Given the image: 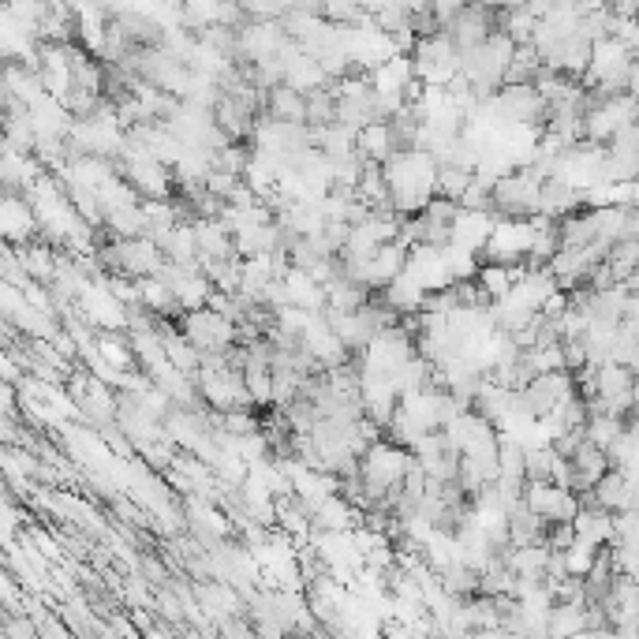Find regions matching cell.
<instances>
[{
	"label": "cell",
	"instance_id": "6da1fadb",
	"mask_svg": "<svg viewBox=\"0 0 639 639\" xmlns=\"http://www.w3.org/2000/svg\"><path fill=\"white\" fill-rule=\"evenodd\" d=\"M385 169V184H389V195H393V210L400 217H415L423 213L430 202L438 199V165L430 154H397Z\"/></svg>",
	"mask_w": 639,
	"mask_h": 639
},
{
	"label": "cell",
	"instance_id": "7a4b0ae2",
	"mask_svg": "<svg viewBox=\"0 0 639 639\" xmlns=\"http://www.w3.org/2000/svg\"><path fill=\"white\" fill-rule=\"evenodd\" d=\"M535 217H501L494 228V236L486 243L483 262H497V266H527L531 247H535Z\"/></svg>",
	"mask_w": 639,
	"mask_h": 639
},
{
	"label": "cell",
	"instance_id": "3957f363",
	"mask_svg": "<svg viewBox=\"0 0 639 639\" xmlns=\"http://www.w3.org/2000/svg\"><path fill=\"white\" fill-rule=\"evenodd\" d=\"M180 333H184L191 348L199 355L206 352H232L240 344V329L232 318L217 314L213 307H202V311H191L180 318Z\"/></svg>",
	"mask_w": 639,
	"mask_h": 639
},
{
	"label": "cell",
	"instance_id": "277c9868",
	"mask_svg": "<svg viewBox=\"0 0 639 639\" xmlns=\"http://www.w3.org/2000/svg\"><path fill=\"white\" fill-rule=\"evenodd\" d=\"M524 505L527 509H535L546 520V524H572L576 516H580V497L572 494V490H561L554 483H527L524 490Z\"/></svg>",
	"mask_w": 639,
	"mask_h": 639
},
{
	"label": "cell",
	"instance_id": "5b68a950",
	"mask_svg": "<svg viewBox=\"0 0 639 639\" xmlns=\"http://www.w3.org/2000/svg\"><path fill=\"white\" fill-rule=\"evenodd\" d=\"M497 228V217L486 210H460V217H456L453 225V247H460V251H471V255L483 258L486 243H490V236H494Z\"/></svg>",
	"mask_w": 639,
	"mask_h": 639
},
{
	"label": "cell",
	"instance_id": "8992f818",
	"mask_svg": "<svg viewBox=\"0 0 639 639\" xmlns=\"http://www.w3.org/2000/svg\"><path fill=\"white\" fill-rule=\"evenodd\" d=\"M546 535H550V524L542 520L535 509H527L524 501L509 509V542L512 550H524V546H546Z\"/></svg>",
	"mask_w": 639,
	"mask_h": 639
},
{
	"label": "cell",
	"instance_id": "52a82bcc",
	"mask_svg": "<svg viewBox=\"0 0 639 639\" xmlns=\"http://www.w3.org/2000/svg\"><path fill=\"white\" fill-rule=\"evenodd\" d=\"M262 120H273V124H307V94H299L292 86L270 90L266 105H262Z\"/></svg>",
	"mask_w": 639,
	"mask_h": 639
},
{
	"label": "cell",
	"instance_id": "ba28073f",
	"mask_svg": "<svg viewBox=\"0 0 639 639\" xmlns=\"http://www.w3.org/2000/svg\"><path fill=\"white\" fill-rule=\"evenodd\" d=\"M572 527H576V539L595 546V550L613 546V539H617V516L602 509H580V516L572 520Z\"/></svg>",
	"mask_w": 639,
	"mask_h": 639
},
{
	"label": "cell",
	"instance_id": "9c48e42d",
	"mask_svg": "<svg viewBox=\"0 0 639 639\" xmlns=\"http://www.w3.org/2000/svg\"><path fill=\"white\" fill-rule=\"evenodd\" d=\"M355 154L363 157L367 165H389V161L397 157V139H393V128H389V124H370L367 131H359Z\"/></svg>",
	"mask_w": 639,
	"mask_h": 639
},
{
	"label": "cell",
	"instance_id": "30bf717a",
	"mask_svg": "<svg viewBox=\"0 0 639 639\" xmlns=\"http://www.w3.org/2000/svg\"><path fill=\"white\" fill-rule=\"evenodd\" d=\"M501 561L512 568V576H516V580H546L550 546H524V550H509Z\"/></svg>",
	"mask_w": 639,
	"mask_h": 639
},
{
	"label": "cell",
	"instance_id": "8fae6325",
	"mask_svg": "<svg viewBox=\"0 0 639 639\" xmlns=\"http://www.w3.org/2000/svg\"><path fill=\"white\" fill-rule=\"evenodd\" d=\"M636 374L621 363H606V367H598L595 374V400H613V397H628V393H636Z\"/></svg>",
	"mask_w": 639,
	"mask_h": 639
},
{
	"label": "cell",
	"instance_id": "7c38bea8",
	"mask_svg": "<svg viewBox=\"0 0 639 639\" xmlns=\"http://www.w3.org/2000/svg\"><path fill=\"white\" fill-rule=\"evenodd\" d=\"M587 632V606L576 602H557L550 610V639H572Z\"/></svg>",
	"mask_w": 639,
	"mask_h": 639
},
{
	"label": "cell",
	"instance_id": "4fadbf2b",
	"mask_svg": "<svg viewBox=\"0 0 639 639\" xmlns=\"http://www.w3.org/2000/svg\"><path fill=\"white\" fill-rule=\"evenodd\" d=\"M471 180H475V172L468 169H456V165H449V169H438V199H449V202H464V195H468Z\"/></svg>",
	"mask_w": 639,
	"mask_h": 639
},
{
	"label": "cell",
	"instance_id": "5bb4252c",
	"mask_svg": "<svg viewBox=\"0 0 639 639\" xmlns=\"http://www.w3.org/2000/svg\"><path fill=\"white\" fill-rule=\"evenodd\" d=\"M625 430H628L625 419H610V415H591V419H587V441L598 445V449H610Z\"/></svg>",
	"mask_w": 639,
	"mask_h": 639
},
{
	"label": "cell",
	"instance_id": "9a60e30c",
	"mask_svg": "<svg viewBox=\"0 0 639 639\" xmlns=\"http://www.w3.org/2000/svg\"><path fill=\"white\" fill-rule=\"evenodd\" d=\"M591 639H625L617 628H598V632H591Z\"/></svg>",
	"mask_w": 639,
	"mask_h": 639
},
{
	"label": "cell",
	"instance_id": "2e32d148",
	"mask_svg": "<svg viewBox=\"0 0 639 639\" xmlns=\"http://www.w3.org/2000/svg\"><path fill=\"white\" fill-rule=\"evenodd\" d=\"M572 639H591V632H580V636H572Z\"/></svg>",
	"mask_w": 639,
	"mask_h": 639
}]
</instances>
